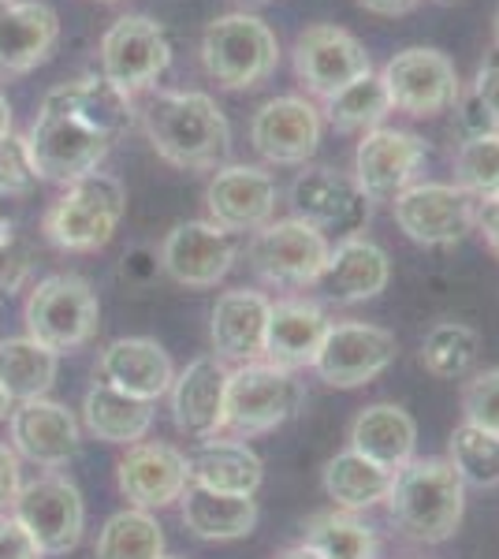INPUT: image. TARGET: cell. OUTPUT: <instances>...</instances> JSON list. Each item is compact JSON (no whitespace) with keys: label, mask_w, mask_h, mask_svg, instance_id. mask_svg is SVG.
<instances>
[{"label":"cell","mask_w":499,"mask_h":559,"mask_svg":"<svg viewBox=\"0 0 499 559\" xmlns=\"http://www.w3.org/2000/svg\"><path fill=\"white\" fill-rule=\"evenodd\" d=\"M276 179L258 165H221L205 187L209 216L231 236L265 228L276 213Z\"/></svg>","instance_id":"44dd1931"},{"label":"cell","mask_w":499,"mask_h":559,"mask_svg":"<svg viewBox=\"0 0 499 559\" xmlns=\"http://www.w3.org/2000/svg\"><path fill=\"white\" fill-rule=\"evenodd\" d=\"M190 459V485L224 496H253L265 481V463L247 440H205Z\"/></svg>","instance_id":"f1b7e54d"},{"label":"cell","mask_w":499,"mask_h":559,"mask_svg":"<svg viewBox=\"0 0 499 559\" xmlns=\"http://www.w3.org/2000/svg\"><path fill=\"white\" fill-rule=\"evenodd\" d=\"M417 421L395 403H373L351 421V452L373 459L384 471H399L414 459Z\"/></svg>","instance_id":"f546056e"},{"label":"cell","mask_w":499,"mask_h":559,"mask_svg":"<svg viewBox=\"0 0 499 559\" xmlns=\"http://www.w3.org/2000/svg\"><path fill=\"white\" fill-rule=\"evenodd\" d=\"M459 128L466 139H477V134H496V120L488 116V108L477 102L474 90H466V94H459Z\"/></svg>","instance_id":"f6af8a7d"},{"label":"cell","mask_w":499,"mask_h":559,"mask_svg":"<svg viewBox=\"0 0 499 559\" xmlns=\"http://www.w3.org/2000/svg\"><path fill=\"white\" fill-rule=\"evenodd\" d=\"M380 83L388 90L392 108L417 116V120L448 112L462 94L455 60L432 45H411V49L395 52L380 71Z\"/></svg>","instance_id":"ba28073f"},{"label":"cell","mask_w":499,"mask_h":559,"mask_svg":"<svg viewBox=\"0 0 499 559\" xmlns=\"http://www.w3.org/2000/svg\"><path fill=\"white\" fill-rule=\"evenodd\" d=\"M373 71L366 45L354 38L351 31L332 23H317L310 31L298 34L295 41V75L298 83L310 90L313 97L329 102L343 86Z\"/></svg>","instance_id":"5bb4252c"},{"label":"cell","mask_w":499,"mask_h":559,"mask_svg":"<svg viewBox=\"0 0 499 559\" xmlns=\"http://www.w3.org/2000/svg\"><path fill=\"white\" fill-rule=\"evenodd\" d=\"M34 258L20 239H0V299H12L15 292H23L31 280Z\"/></svg>","instance_id":"7bdbcfd3"},{"label":"cell","mask_w":499,"mask_h":559,"mask_svg":"<svg viewBox=\"0 0 499 559\" xmlns=\"http://www.w3.org/2000/svg\"><path fill=\"white\" fill-rule=\"evenodd\" d=\"M399 340L395 332L366 321H340L329 324L321 350L313 358V369L329 388H361L377 381L380 373L395 366Z\"/></svg>","instance_id":"8fae6325"},{"label":"cell","mask_w":499,"mask_h":559,"mask_svg":"<svg viewBox=\"0 0 499 559\" xmlns=\"http://www.w3.org/2000/svg\"><path fill=\"white\" fill-rule=\"evenodd\" d=\"M60 41V15L45 0H0V79L31 75Z\"/></svg>","instance_id":"603a6c76"},{"label":"cell","mask_w":499,"mask_h":559,"mask_svg":"<svg viewBox=\"0 0 499 559\" xmlns=\"http://www.w3.org/2000/svg\"><path fill=\"white\" fill-rule=\"evenodd\" d=\"M470 90H474V97L488 108V116H492L496 128H499V52L477 71V79H474V86H470Z\"/></svg>","instance_id":"c3c4849f"},{"label":"cell","mask_w":499,"mask_h":559,"mask_svg":"<svg viewBox=\"0 0 499 559\" xmlns=\"http://www.w3.org/2000/svg\"><path fill=\"white\" fill-rule=\"evenodd\" d=\"M116 485L123 500L142 511H161L168 503H179V496L190 485V459L171 444L139 440L116 463Z\"/></svg>","instance_id":"d6986e66"},{"label":"cell","mask_w":499,"mask_h":559,"mask_svg":"<svg viewBox=\"0 0 499 559\" xmlns=\"http://www.w3.org/2000/svg\"><path fill=\"white\" fill-rule=\"evenodd\" d=\"M179 519L202 540H239L253 534L261 511L253 496H224L187 485V492L179 496Z\"/></svg>","instance_id":"4dcf8cb0"},{"label":"cell","mask_w":499,"mask_h":559,"mask_svg":"<svg viewBox=\"0 0 499 559\" xmlns=\"http://www.w3.org/2000/svg\"><path fill=\"white\" fill-rule=\"evenodd\" d=\"M455 187L474 202L499 194V131L462 142L455 153Z\"/></svg>","instance_id":"ab89813d"},{"label":"cell","mask_w":499,"mask_h":559,"mask_svg":"<svg viewBox=\"0 0 499 559\" xmlns=\"http://www.w3.org/2000/svg\"><path fill=\"white\" fill-rule=\"evenodd\" d=\"M142 128L161 160L187 173H216L231 153V123L202 90H168L142 112Z\"/></svg>","instance_id":"6da1fadb"},{"label":"cell","mask_w":499,"mask_h":559,"mask_svg":"<svg viewBox=\"0 0 499 559\" xmlns=\"http://www.w3.org/2000/svg\"><path fill=\"white\" fill-rule=\"evenodd\" d=\"M321 108L306 97H272L253 112L250 142L269 165H306L321 146Z\"/></svg>","instance_id":"ffe728a7"},{"label":"cell","mask_w":499,"mask_h":559,"mask_svg":"<svg viewBox=\"0 0 499 559\" xmlns=\"http://www.w3.org/2000/svg\"><path fill=\"white\" fill-rule=\"evenodd\" d=\"M392 280V261H388L384 247H377L373 239H340V247L329 250L317 287L324 292V299L332 302H369Z\"/></svg>","instance_id":"83f0119b"},{"label":"cell","mask_w":499,"mask_h":559,"mask_svg":"<svg viewBox=\"0 0 499 559\" xmlns=\"http://www.w3.org/2000/svg\"><path fill=\"white\" fill-rule=\"evenodd\" d=\"M97 377L102 384L116 388V392L131 395L142 403H157L168 395L171 381H176V366H171L168 350L150 336H123L112 340L102 358H97Z\"/></svg>","instance_id":"cb8c5ba5"},{"label":"cell","mask_w":499,"mask_h":559,"mask_svg":"<svg viewBox=\"0 0 499 559\" xmlns=\"http://www.w3.org/2000/svg\"><path fill=\"white\" fill-rule=\"evenodd\" d=\"M329 313L310 299H280L269 310L265 329V358L261 362L298 373V369L313 366L317 350L329 336Z\"/></svg>","instance_id":"4316f807"},{"label":"cell","mask_w":499,"mask_h":559,"mask_svg":"<svg viewBox=\"0 0 499 559\" xmlns=\"http://www.w3.org/2000/svg\"><path fill=\"white\" fill-rule=\"evenodd\" d=\"M392 216L417 247H451L474 228L477 202L455 183H411L392 198Z\"/></svg>","instance_id":"4fadbf2b"},{"label":"cell","mask_w":499,"mask_h":559,"mask_svg":"<svg viewBox=\"0 0 499 559\" xmlns=\"http://www.w3.org/2000/svg\"><path fill=\"white\" fill-rule=\"evenodd\" d=\"M276 559H321L313 552V548H306V545H295V548H287V552H280Z\"/></svg>","instance_id":"f5cc1de1"},{"label":"cell","mask_w":499,"mask_h":559,"mask_svg":"<svg viewBox=\"0 0 499 559\" xmlns=\"http://www.w3.org/2000/svg\"><path fill=\"white\" fill-rule=\"evenodd\" d=\"M202 64L224 90H253L276 71L280 41L261 15L228 12L205 26Z\"/></svg>","instance_id":"8992f818"},{"label":"cell","mask_w":499,"mask_h":559,"mask_svg":"<svg viewBox=\"0 0 499 559\" xmlns=\"http://www.w3.org/2000/svg\"><path fill=\"white\" fill-rule=\"evenodd\" d=\"M329 239L298 216L269 221L250 239V265L265 284L276 287H310L329 261Z\"/></svg>","instance_id":"7c38bea8"},{"label":"cell","mask_w":499,"mask_h":559,"mask_svg":"<svg viewBox=\"0 0 499 559\" xmlns=\"http://www.w3.org/2000/svg\"><path fill=\"white\" fill-rule=\"evenodd\" d=\"M26 336L38 340L57 355L86 347L97 336L102 324V302L86 276L79 273H57L45 276L31 287L23 306Z\"/></svg>","instance_id":"277c9868"},{"label":"cell","mask_w":499,"mask_h":559,"mask_svg":"<svg viewBox=\"0 0 499 559\" xmlns=\"http://www.w3.org/2000/svg\"><path fill=\"white\" fill-rule=\"evenodd\" d=\"M23 139L38 179H49V183L60 187L97 173L102 160L108 157V150H112V142L102 139L97 131H90L86 123H79L75 116L49 112V108H41L34 116L31 131Z\"/></svg>","instance_id":"52a82bcc"},{"label":"cell","mask_w":499,"mask_h":559,"mask_svg":"<svg viewBox=\"0 0 499 559\" xmlns=\"http://www.w3.org/2000/svg\"><path fill=\"white\" fill-rule=\"evenodd\" d=\"M425 165V142L414 131L373 128L361 134L354 150V183L369 202H392L414 183L417 168Z\"/></svg>","instance_id":"e0dca14e"},{"label":"cell","mask_w":499,"mask_h":559,"mask_svg":"<svg viewBox=\"0 0 499 559\" xmlns=\"http://www.w3.org/2000/svg\"><path fill=\"white\" fill-rule=\"evenodd\" d=\"M462 418L499 437V366L474 373L462 388Z\"/></svg>","instance_id":"60d3db41"},{"label":"cell","mask_w":499,"mask_h":559,"mask_svg":"<svg viewBox=\"0 0 499 559\" xmlns=\"http://www.w3.org/2000/svg\"><path fill=\"white\" fill-rule=\"evenodd\" d=\"M272 299L250 287L224 292L213 306L209 336H213V355L221 362H261L265 358V329H269Z\"/></svg>","instance_id":"d4e9b609"},{"label":"cell","mask_w":499,"mask_h":559,"mask_svg":"<svg viewBox=\"0 0 499 559\" xmlns=\"http://www.w3.org/2000/svg\"><path fill=\"white\" fill-rule=\"evenodd\" d=\"M45 552L34 545V537L20 526V519L8 511L0 515V559H41Z\"/></svg>","instance_id":"ee69618b"},{"label":"cell","mask_w":499,"mask_h":559,"mask_svg":"<svg viewBox=\"0 0 499 559\" xmlns=\"http://www.w3.org/2000/svg\"><path fill=\"white\" fill-rule=\"evenodd\" d=\"M60 373V355L31 336L0 340V388L12 403L41 400L49 395Z\"/></svg>","instance_id":"d6a6232c"},{"label":"cell","mask_w":499,"mask_h":559,"mask_svg":"<svg viewBox=\"0 0 499 559\" xmlns=\"http://www.w3.org/2000/svg\"><path fill=\"white\" fill-rule=\"evenodd\" d=\"M161 559H176V556H161Z\"/></svg>","instance_id":"680465c9"},{"label":"cell","mask_w":499,"mask_h":559,"mask_svg":"<svg viewBox=\"0 0 499 559\" xmlns=\"http://www.w3.org/2000/svg\"><path fill=\"white\" fill-rule=\"evenodd\" d=\"M83 426L90 437L105 440V444L131 448L139 440H146L153 426V403L131 400V395L97 381L83 400Z\"/></svg>","instance_id":"1f68e13d"},{"label":"cell","mask_w":499,"mask_h":559,"mask_svg":"<svg viewBox=\"0 0 499 559\" xmlns=\"http://www.w3.org/2000/svg\"><path fill=\"white\" fill-rule=\"evenodd\" d=\"M231 369L216 355L194 358L168 388L171 421L190 440H216L224 432V392Z\"/></svg>","instance_id":"7402d4cb"},{"label":"cell","mask_w":499,"mask_h":559,"mask_svg":"<svg viewBox=\"0 0 499 559\" xmlns=\"http://www.w3.org/2000/svg\"><path fill=\"white\" fill-rule=\"evenodd\" d=\"M388 515L417 545H443L466 515V485L448 459H411L392 474Z\"/></svg>","instance_id":"7a4b0ae2"},{"label":"cell","mask_w":499,"mask_h":559,"mask_svg":"<svg viewBox=\"0 0 499 559\" xmlns=\"http://www.w3.org/2000/svg\"><path fill=\"white\" fill-rule=\"evenodd\" d=\"M20 489H23L20 455L12 452V444H4V440H0V511H12Z\"/></svg>","instance_id":"bcb514c9"},{"label":"cell","mask_w":499,"mask_h":559,"mask_svg":"<svg viewBox=\"0 0 499 559\" xmlns=\"http://www.w3.org/2000/svg\"><path fill=\"white\" fill-rule=\"evenodd\" d=\"M306 548H313L321 559H377L380 545L373 526L354 519L351 511H324L313 515L306 526Z\"/></svg>","instance_id":"8d00e7d4"},{"label":"cell","mask_w":499,"mask_h":559,"mask_svg":"<svg viewBox=\"0 0 499 559\" xmlns=\"http://www.w3.org/2000/svg\"><path fill=\"white\" fill-rule=\"evenodd\" d=\"M295 216L310 228L335 231L340 239H354L369 221V198L354 183V176H343L335 168H306L292 183Z\"/></svg>","instance_id":"2e32d148"},{"label":"cell","mask_w":499,"mask_h":559,"mask_svg":"<svg viewBox=\"0 0 499 559\" xmlns=\"http://www.w3.org/2000/svg\"><path fill=\"white\" fill-rule=\"evenodd\" d=\"M97 559H161L165 556V530L153 511L123 508L97 534Z\"/></svg>","instance_id":"e575fe53"},{"label":"cell","mask_w":499,"mask_h":559,"mask_svg":"<svg viewBox=\"0 0 499 559\" xmlns=\"http://www.w3.org/2000/svg\"><path fill=\"white\" fill-rule=\"evenodd\" d=\"M171 64L165 26L150 15H120L102 38V75L123 94H142Z\"/></svg>","instance_id":"30bf717a"},{"label":"cell","mask_w":499,"mask_h":559,"mask_svg":"<svg viewBox=\"0 0 499 559\" xmlns=\"http://www.w3.org/2000/svg\"><path fill=\"white\" fill-rule=\"evenodd\" d=\"M474 224H477L480 236H485V247L499 258V194L496 198H485V202H477Z\"/></svg>","instance_id":"681fc988"},{"label":"cell","mask_w":499,"mask_h":559,"mask_svg":"<svg viewBox=\"0 0 499 559\" xmlns=\"http://www.w3.org/2000/svg\"><path fill=\"white\" fill-rule=\"evenodd\" d=\"M12 134V105H8V94L0 90V139Z\"/></svg>","instance_id":"816d5d0a"},{"label":"cell","mask_w":499,"mask_h":559,"mask_svg":"<svg viewBox=\"0 0 499 559\" xmlns=\"http://www.w3.org/2000/svg\"><path fill=\"white\" fill-rule=\"evenodd\" d=\"M392 489V471L377 466L373 459L358 455V452H340L335 459H329L324 466V492L340 511H369L377 508L380 500Z\"/></svg>","instance_id":"836d02e7"},{"label":"cell","mask_w":499,"mask_h":559,"mask_svg":"<svg viewBox=\"0 0 499 559\" xmlns=\"http://www.w3.org/2000/svg\"><path fill=\"white\" fill-rule=\"evenodd\" d=\"M480 358V332L462 321H440L421 340V366L425 373L440 381H462L474 373Z\"/></svg>","instance_id":"d590c367"},{"label":"cell","mask_w":499,"mask_h":559,"mask_svg":"<svg viewBox=\"0 0 499 559\" xmlns=\"http://www.w3.org/2000/svg\"><path fill=\"white\" fill-rule=\"evenodd\" d=\"M239 258V239L213 221H183L161 242V269L179 287H216Z\"/></svg>","instance_id":"9a60e30c"},{"label":"cell","mask_w":499,"mask_h":559,"mask_svg":"<svg viewBox=\"0 0 499 559\" xmlns=\"http://www.w3.org/2000/svg\"><path fill=\"white\" fill-rule=\"evenodd\" d=\"M448 463L455 466L462 485H474V489H496L499 485V437L485 432L470 421L451 432L448 444Z\"/></svg>","instance_id":"f35d334b"},{"label":"cell","mask_w":499,"mask_h":559,"mask_svg":"<svg viewBox=\"0 0 499 559\" xmlns=\"http://www.w3.org/2000/svg\"><path fill=\"white\" fill-rule=\"evenodd\" d=\"M41 108L49 112H68L79 123H86L90 131H97L102 139L116 142L134 128V102L131 94H123L120 86H112L105 75H83L60 83L45 94Z\"/></svg>","instance_id":"484cf974"},{"label":"cell","mask_w":499,"mask_h":559,"mask_svg":"<svg viewBox=\"0 0 499 559\" xmlns=\"http://www.w3.org/2000/svg\"><path fill=\"white\" fill-rule=\"evenodd\" d=\"M12 407H15V403L8 400V392L0 388V421H8V414H12Z\"/></svg>","instance_id":"11a10c76"},{"label":"cell","mask_w":499,"mask_h":559,"mask_svg":"<svg viewBox=\"0 0 499 559\" xmlns=\"http://www.w3.org/2000/svg\"><path fill=\"white\" fill-rule=\"evenodd\" d=\"M496 45H499V8H496Z\"/></svg>","instance_id":"9f6ffc18"},{"label":"cell","mask_w":499,"mask_h":559,"mask_svg":"<svg viewBox=\"0 0 499 559\" xmlns=\"http://www.w3.org/2000/svg\"><path fill=\"white\" fill-rule=\"evenodd\" d=\"M8 437H12V452L20 459L38 463L45 471H57L79 455L83 426L63 403L41 395V400L15 403L8 414Z\"/></svg>","instance_id":"ac0fdd59"},{"label":"cell","mask_w":499,"mask_h":559,"mask_svg":"<svg viewBox=\"0 0 499 559\" xmlns=\"http://www.w3.org/2000/svg\"><path fill=\"white\" fill-rule=\"evenodd\" d=\"M12 515L34 537L45 556H63L79 548L86 530V503L71 477L45 474L38 481H26L12 503Z\"/></svg>","instance_id":"9c48e42d"},{"label":"cell","mask_w":499,"mask_h":559,"mask_svg":"<svg viewBox=\"0 0 499 559\" xmlns=\"http://www.w3.org/2000/svg\"><path fill=\"white\" fill-rule=\"evenodd\" d=\"M242 4H269V0H242Z\"/></svg>","instance_id":"6f0895ef"},{"label":"cell","mask_w":499,"mask_h":559,"mask_svg":"<svg viewBox=\"0 0 499 559\" xmlns=\"http://www.w3.org/2000/svg\"><path fill=\"white\" fill-rule=\"evenodd\" d=\"M12 228H15V221L8 216L4 205H0V239H12Z\"/></svg>","instance_id":"db71d44e"},{"label":"cell","mask_w":499,"mask_h":559,"mask_svg":"<svg viewBox=\"0 0 499 559\" xmlns=\"http://www.w3.org/2000/svg\"><path fill=\"white\" fill-rule=\"evenodd\" d=\"M302 403H306V388L295 373L269 362H247L228 373L224 432L231 440H253L261 432L287 426L302 411Z\"/></svg>","instance_id":"5b68a950"},{"label":"cell","mask_w":499,"mask_h":559,"mask_svg":"<svg viewBox=\"0 0 499 559\" xmlns=\"http://www.w3.org/2000/svg\"><path fill=\"white\" fill-rule=\"evenodd\" d=\"M366 12H373V15H384V20H395V15H406V12H414V4L417 0H358Z\"/></svg>","instance_id":"f907efd6"},{"label":"cell","mask_w":499,"mask_h":559,"mask_svg":"<svg viewBox=\"0 0 499 559\" xmlns=\"http://www.w3.org/2000/svg\"><path fill=\"white\" fill-rule=\"evenodd\" d=\"M392 112V102H388V90L380 83L377 71H366L361 79H354L340 90V94H332L329 102H324V116H329V123L335 131H373L384 123V116Z\"/></svg>","instance_id":"74e56055"},{"label":"cell","mask_w":499,"mask_h":559,"mask_svg":"<svg viewBox=\"0 0 499 559\" xmlns=\"http://www.w3.org/2000/svg\"><path fill=\"white\" fill-rule=\"evenodd\" d=\"M38 187V173L31 165L23 134L0 139V198H26Z\"/></svg>","instance_id":"b9f144b4"},{"label":"cell","mask_w":499,"mask_h":559,"mask_svg":"<svg viewBox=\"0 0 499 559\" xmlns=\"http://www.w3.org/2000/svg\"><path fill=\"white\" fill-rule=\"evenodd\" d=\"M127 213V187L108 173H90L63 187V194L45 210L41 231L57 250L94 254L108 247Z\"/></svg>","instance_id":"3957f363"},{"label":"cell","mask_w":499,"mask_h":559,"mask_svg":"<svg viewBox=\"0 0 499 559\" xmlns=\"http://www.w3.org/2000/svg\"><path fill=\"white\" fill-rule=\"evenodd\" d=\"M157 269H161V258L153 254L150 247H134V250H127V258H123V265H120V273L127 284H134V287H146L153 276H157Z\"/></svg>","instance_id":"7dc6e473"}]
</instances>
